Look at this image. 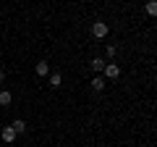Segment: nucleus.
<instances>
[{"label": "nucleus", "mask_w": 157, "mask_h": 147, "mask_svg": "<svg viewBox=\"0 0 157 147\" xmlns=\"http://www.w3.org/2000/svg\"><path fill=\"white\" fill-rule=\"evenodd\" d=\"M0 79H3V74H0Z\"/></svg>", "instance_id": "nucleus-12"}, {"label": "nucleus", "mask_w": 157, "mask_h": 147, "mask_svg": "<svg viewBox=\"0 0 157 147\" xmlns=\"http://www.w3.org/2000/svg\"><path fill=\"white\" fill-rule=\"evenodd\" d=\"M102 74H105V79H118V76H121V66H118V63H105V71H102Z\"/></svg>", "instance_id": "nucleus-2"}, {"label": "nucleus", "mask_w": 157, "mask_h": 147, "mask_svg": "<svg viewBox=\"0 0 157 147\" xmlns=\"http://www.w3.org/2000/svg\"><path fill=\"white\" fill-rule=\"evenodd\" d=\"M105 58H92V63H89V66H92V71H97V74H100V71H105Z\"/></svg>", "instance_id": "nucleus-5"}, {"label": "nucleus", "mask_w": 157, "mask_h": 147, "mask_svg": "<svg viewBox=\"0 0 157 147\" xmlns=\"http://www.w3.org/2000/svg\"><path fill=\"white\" fill-rule=\"evenodd\" d=\"M144 11H147V16L157 18V0H147V6H144Z\"/></svg>", "instance_id": "nucleus-7"}, {"label": "nucleus", "mask_w": 157, "mask_h": 147, "mask_svg": "<svg viewBox=\"0 0 157 147\" xmlns=\"http://www.w3.org/2000/svg\"><path fill=\"white\" fill-rule=\"evenodd\" d=\"M107 32H110V26H107L105 21H94V24H92V34H94L97 40H102V37H107Z\"/></svg>", "instance_id": "nucleus-1"}, {"label": "nucleus", "mask_w": 157, "mask_h": 147, "mask_svg": "<svg viewBox=\"0 0 157 147\" xmlns=\"http://www.w3.org/2000/svg\"><path fill=\"white\" fill-rule=\"evenodd\" d=\"M60 84H63V76H60V74H50V87H52V89H58Z\"/></svg>", "instance_id": "nucleus-9"}, {"label": "nucleus", "mask_w": 157, "mask_h": 147, "mask_svg": "<svg viewBox=\"0 0 157 147\" xmlns=\"http://www.w3.org/2000/svg\"><path fill=\"white\" fill-rule=\"evenodd\" d=\"M0 137H3V142H6V145H13V142H16V131H13V126H6V129H3V134H0Z\"/></svg>", "instance_id": "nucleus-3"}, {"label": "nucleus", "mask_w": 157, "mask_h": 147, "mask_svg": "<svg viewBox=\"0 0 157 147\" xmlns=\"http://www.w3.org/2000/svg\"><path fill=\"white\" fill-rule=\"evenodd\" d=\"M89 84H92V89H94V92H102V89H105V76H94Z\"/></svg>", "instance_id": "nucleus-6"}, {"label": "nucleus", "mask_w": 157, "mask_h": 147, "mask_svg": "<svg viewBox=\"0 0 157 147\" xmlns=\"http://www.w3.org/2000/svg\"><path fill=\"white\" fill-rule=\"evenodd\" d=\"M34 71H37V76H47V74H50V63H47V61H39L37 66H34Z\"/></svg>", "instance_id": "nucleus-4"}, {"label": "nucleus", "mask_w": 157, "mask_h": 147, "mask_svg": "<svg viewBox=\"0 0 157 147\" xmlns=\"http://www.w3.org/2000/svg\"><path fill=\"white\" fill-rule=\"evenodd\" d=\"M11 126H13V131H16V134H26V121H24V118H16Z\"/></svg>", "instance_id": "nucleus-8"}, {"label": "nucleus", "mask_w": 157, "mask_h": 147, "mask_svg": "<svg viewBox=\"0 0 157 147\" xmlns=\"http://www.w3.org/2000/svg\"><path fill=\"white\" fill-rule=\"evenodd\" d=\"M11 100H13V95L8 89H3L0 92V105H11Z\"/></svg>", "instance_id": "nucleus-10"}, {"label": "nucleus", "mask_w": 157, "mask_h": 147, "mask_svg": "<svg viewBox=\"0 0 157 147\" xmlns=\"http://www.w3.org/2000/svg\"><path fill=\"white\" fill-rule=\"evenodd\" d=\"M115 53H118V47H115V45H107V47H105V55L110 58V61H113V55H115Z\"/></svg>", "instance_id": "nucleus-11"}]
</instances>
